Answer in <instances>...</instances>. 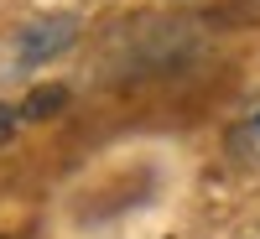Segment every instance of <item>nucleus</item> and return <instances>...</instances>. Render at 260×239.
<instances>
[{
  "label": "nucleus",
  "mask_w": 260,
  "mask_h": 239,
  "mask_svg": "<svg viewBox=\"0 0 260 239\" xmlns=\"http://www.w3.org/2000/svg\"><path fill=\"white\" fill-rule=\"evenodd\" d=\"M0 239H11V234H0Z\"/></svg>",
  "instance_id": "obj_5"
},
{
  "label": "nucleus",
  "mask_w": 260,
  "mask_h": 239,
  "mask_svg": "<svg viewBox=\"0 0 260 239\" xmlns=\"http://www.w3.org/2000/svg\"><path fill=\"white\" fill-rule=\"evenodd\" d=\"M62 104H68V89L62 83H52V89H37V94H26V104H21V115L26 120H47V115H57Z\"/></svg>",
  "instance_id": "obj_3"
},
{
  "label": "nucleus",
  "mask_w": 260,
  "mask_h": 239,
  "mask_svg": "<svg viewBox=\"0 0 260 239\" xmlns=\"http://www.w3.org/2000/svg\"><path fill=\"white\" fill-rule=\"evenodd\" d=\"M6 130H11V110H6V104H0V135H6Z\"/></svg>",
  "instance_id": "obj_4"
},
{
  "label": "nucleus",
  "mask_w": 260,
  "mask_h": 239,
  "mask_svg": "<svg viewBox=\"0 0 260 239\" xmlns=\"http://www.w3.org/2000/svg\"><path fill=\"white\" fill-rule=\"evenodd\" d=\"M73 42H78V21H73V16L31 21V26H21V37H16V62H21V68H42L47 57L68 52Z\"/></svg>",
  "instance_id": "obj_1"
},
{
  "label": "nucleus",
  "mask_w": 260,
  "mask_h": 239,
  "mask_svg": "<svg viewBox=\"0 0 260 239\" xmlns=\"http://www.w3.org/2000/svg\"><path fill=\"white\" fill-rule=\"evenodd\" d=\"M224 151H229V161L234 166H250L260 172V94L240 110V120L229 125V135H224Z\"/></svg>",
  "instance_id": "obj_2"
}]
</instances>
